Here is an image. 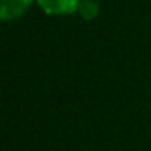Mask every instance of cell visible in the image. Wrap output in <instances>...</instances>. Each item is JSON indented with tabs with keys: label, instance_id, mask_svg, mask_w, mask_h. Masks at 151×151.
Instances as JSON below:
<instances>
[{
	"label": "cell",
	"instance_id": "cell-2",
	"mask_svg": "<svg viewBox=\"0 0 151 151\" xmlns=\"http://www.w3.org/2000/svg\"><path fill=\"white\" fill-rule=\"evenodd\" d=\"M33 0H0V17L2 20H17L23 17L31 7Z\"/></svg>",
	"mask_w": 151,
	"mask_h": 151
},
{
	"label": "cell",
	"instance_id": "cell-1",
	"mask_svg": "<svg viewBox=\"0 0 151 151\" xmlns=\"http://www.w3.org/2000/svg\"><path fill=\"white\" fill-rule=\"evenodd\" d=\"M47 15H72L78 10L80 0H36Z\"/></svg>",
	"mask_w": 151,
	"mask_h": 151
},
{
	"label": "cell",
	"instance_id": "cell-3",
	"mask_svg": "<svg viewBox=\"0 0 151 151\" xmlns=\"http://www.w3.org/2000/svg\"><path fill=\"white\" fill-rule=\"evenodd\" d=\"M76 12L80 13V17L83 20L91 21L99 15V4L94 2V0H80V5Z\"/></svg>",
	"mask_w": 151,
	"mask_h": 151
}]
</instances>
